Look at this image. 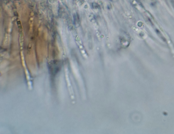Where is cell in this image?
Masks as SVG:
<instances>
[{
    "mask_svg": "<svg viewBox=\"0 0 174 134\" xmlns=\"http://www.w3.org/2000/svg\"><path fill=\"white\" fill-rule=\"evenodd\" d=\"M49 72L52 76L56 75L61 68V64L59 61L54 60L50 62L48 65Z\"/></svg>",
    "mask_w": 174,
    "mask_h": 134,
    "instance_id": "1",
    "label": "cell"
}]
</instances>
